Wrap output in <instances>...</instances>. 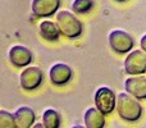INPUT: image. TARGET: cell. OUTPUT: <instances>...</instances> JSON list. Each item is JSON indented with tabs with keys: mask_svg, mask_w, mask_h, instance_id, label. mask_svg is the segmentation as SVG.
Instances as JSON below:
<instances>
[{
	"mask_svg": "<svg viewBox=\"0 0 146 128\" xmlns=\"http://www.w3.org/2000/svg\"><path fill=\"white\" fill-rule=\"evenodd\" d=\"M115 110L118 115L126 122H136L142 115V106L140 100L127 91L117 95Z\"/></svg>",
	"mask_w": 146,
	"mask_h": 128,
	"instance_id": "cell-1",
	"label": "cell"
},
{
	"mask_svg": "<svg viewBox=\"0 0 146 128\" xmlns=\"http://www.w3.org/2000/svg\"><path fill=\"white\" fill-rule=\"evenodd\" d=\"M55 22L60 33L68 38H77L83 31L81 21L69 10H59L55 15Z\"/></svg>",
	"mask_w": 146,
	"mask_h": 128,
	"instance_id": "cell-2",
	"label": "cell"
},
{
	"mask_svg": "<svg viewBox=\"0 0 146 128\" xmlns=\"http://www.w3.org/2000/svg\"><path fill=\"white\" fill-rule=\"evenodd\" d=\"M109 45H110L111 50L115 51L118 54H126L129 53L133 48V38L127 31L122 30V28H115V30L110 31L108 36Z\"/></svg>",
	"mask_w": 146,
	"mask_h": 128,
	"instance_id": "cell-3",
	"label": "cell"
},
{
	"mask_svg": "<svg viewBox=\"0 0 146 128\" xmlns=\"http://www.w3.org/2000/svg\"><path fill=\"white\" fill-rule=\"evenodd\" d=\"M44 73L37 65H27L19 74V85L26 91H32L40 87Z\"/></svg>",
	"mask_w": 146,
	"mask_h": 128,
	"instance_id": "cell-4",
	"label": "cell"
},
{
	"mask_svg": "<svg viewBox=\"0 0 146 128\" xmlns=\"http://www.w3.org/2000/svg\"><path fill=\"white\" fill-rule=\"evenodd\" d=\"M94 101H95V106L101 113L110 114L115 109L117 95L111 88L106 87V86H101L95 91Z\"/></svg>",
	"mask_w": 146,
	"mask_h": 128,
	"instance_id": "cell-5",
	"label": "cell"
},
{
	"mask_svg": "<svg viewBox=\"0 0 146 128\" xmlns=\"http://www.w3.org/2000/svg\"><path fill=\"white\" fill-rule=\"evenodd\" d=\"M123 67L128 74H142L146 72V51L145 50H131L127 54L123 62Z\"/></svg>",
	"mask_w": 146,
	"mask_h": 128,
	"instance_id": "cell-6",
	"label": "cell"
},
{
	"mask_svg": "<svg viewBox=\"0 0 146 128\" xmlns=\"http://www.w3.org/2000/svg\"><path fill=\"white\" fill-rule=\"evenodd\" d=\"M124 88L139 100H144L146 99V76H144V73L129 74V77L124 81Z\"/></svg>",
	"mask_w": 146,
	"mask_h": 128,
	"instance_id": "cell-7",
	"label": "cell"
},
{
	"mask_svg": "<svg viewBox=\"0 0 146 128\" xmlns=\"http://www.w3.org/2000/svg\"><path fill=\"white\" fill-rule=\"evenodd\" d=\"M9 62L17 68H25L32 62V53L27 46L13 45L8 51Z\"/></svg>",
	"mask_w": 146,
	"mask_h": 128,
	"instance_id": "cell-8",
	"label": "cell"
},
{
	"mask_svg": "<svg viewBox=\"0 0 146 128\" xmlns=\"http://www.w3.org/2000/svg\"><path fill=\"white\" fill-rule=\"evenodd\" d=\"M60 7V0H32L31 9L36 17L46 18L55 14Z\"/></svg>",
	"mask_w": 146,
	"mask_h": 128,
	"instance_id": "cell-9",
	"label": "cell"
},
{
	"mask_svg": "<svg viewBox=\"0 0 146 128\" xmlns=\"http://www.w3.org/2000/svg\"><path fill=\"white\" fill-rule=\"evenodd\" d=\"M49 78L55 86H63L72 78V69L66 63H55L49 70Z\"/></svg>",
	"mask_w": 146,
	"mask_h": 128,
	"instance_id": "cell-10",
	"label": "cell"
},
{
	"mask_svg": "<svg viewBox=\"0 0 146 128\" xmlns=\"http://www.w3.org/2000/svg\"><path fill=\"white\" fill-rule=\"evenodd\" d=\"M13 114H14L17 128H31L35 123L36 114L33 111V109L30 108V106L26 105L19 106Z\"/></svg>",
	"mask_w": 146,
	"mask_h": 128,
	"instance_id": "cell-11",
	"label": "cell"
},
{
	"mask_svg": "<svg viewBox=\"0 0 146 128\" xmlns=\"http://www.w3.org/2000/svg\"><path fill=\"white\" fill-rule=\"evenodd\" d=\"M105 114L101 113L98 108H87L83 114L85 127L87 128H103L105 126Z\"/></svg>",
	"mask_w": 146,
	"mask_h": 128,
	"instance_id": "cell-12",
	"label": "cell"
},
{
	"mask_svg": "<svg viewBox=\"0 0 146 128\" xmlns=\"http://www.w3.org/2000/svg\"><path fill=\"white\" fill-rule=\"evenodd\" d=\"M38 33L44 40L48 41H58L60 36L58 25L53 21H41L38 23Z\"/></svg>",
	"mask_w": 146,
	"mask_h": 128,
	"instance_id": "cell-13",
	"label": "cell"
},
{
	"mask_svg": "<svg viewBox=\"0 0 146 128\" xmlns=\"http://www.w3.org/2000/svg\"><path fill=\"white\" fill-rule=\"evenodd\" d=\"M42 124L45 128H59L60 127V117L59 113L53 108H48L42 111Z\"/></svg>",
	"mask_w": 146,
	"mask_h": 128,
	"instance_id": "cell-14",
	"label": "cell"
},
{
	"mask_svg": "<svg viewBox=\"0 0 146 128\" xmlns=\"http://www.w3.org/2000/svg\"><path fill=\"white\" fill-rule=\"evenodd\" d=\"M94 7L92 0H73L72 1V10L78 14H85L90 12Z\"/></svg>",
	"mask_w": 146,
	"mask_h": 128,
	"instance_id": "cell-15",
	"label": "cell"
},
{
	"mask_svg": "<svg viewBox=\"0 0 146 128\" xmlns=\"http://www.w3.org/2000/svg\"><path fill=\"white\" fill-rule=\"evenodd\" d=\"M0 128H17L14 114L4 109H0Z\"/></svg>",
	"mask_w": 146,
	"mask_h": 128,
	"instance_id": "cell-16",
	"label": "cell"
},
{
	"mask_svg": "<svg viewBox=\"0 0 146 128\" xmlns=\"http://www.w3.org/2000/svg\"><path fill=\"white\" fill-rule=\"evenodd\" d=\"M140 46H141L142 50L146 51V33L141 37V40H140Z\"/></svg>",
	"mask_w": 146,
	"mask_h": 128,
	"instance_id": "cell-17",
	"label": "cell"
},
{
	"mask_svg": "<svg viewBox=\"0 0 146 128\" xmlns=\"http://www.w3.org/2000/svg\"><path fill=\"white\" fill-rule=\"evenodd\" d=\"M32 127H35V128H40V127H45L44 124H33Z\"/></svg>",
	"mask_w": 146,
	"mask_h": 128,
	"instance_id": "cell-18",
	"label": "cell"
},
{
	"mask_svg": "<svg viewBox=\"0 0 146 128\" xmlns=\"http://www.w3.org/2000/svg\"><path fill=\"white\" fill-rule=\"evenodd\" d=\"M115 1H118V3H123V1H126V0H115Z\"/></svg>",
	"mask_w": 146,
	"mask_h": 128,
	"instance_id": "cell-19",
	"label": "cell"
},
{
	"mask_svg": "<svg viewBox=\"0 0 146 128\" xmlns=\"http://www.w3.org/2000/svg\"><path fill=\"white\" fill-rule=\"evenodd\" d=\"M145 73H146V72H145Z\"/></svg>",
	"mask_w": 146,
	"mask_h": 128,
	"instance_id": "cell-20",
	"label": "cell"
}]
</instances>
